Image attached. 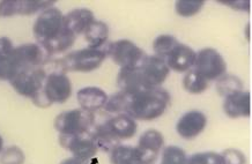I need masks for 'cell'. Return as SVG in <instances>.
I'll return each instance as SVG.
<instances>
[{"label": "cell", "instance_id": "obj_1", "mask_svg": "<svg viewBox=\"0 0 252 164\" xmlns=\"http://www.w3.org/2000/svg\"><path fill=\"white\" fill-rule=\"evenodd\" d=\"M125 95L124 113L128 114L134 120L151 121L158 119L165 112L170 102V95L161 87L149 88L133 95Z\"/></svg>", "mask_w": 252, "mask_h": 164}, {"label": "cell", "instance_id": "obj_2", "mask_svg": "<svg viewBox=\"0 0 252 164\" xmlns=\"http://www.w3.org/2000/svg\"><path fill=\"white\" fill-rule=\"evenodd\" d=\"M105 58H107V54L102 49L96 50L92 48H85L71 52L58 60V71L64 72V73L66 72L89 73L101 67Z\"/></svg>", "mask_w": 252, "mask_h": 164}, {"label": "cell", "instance_id": "obj_3", "mask_svg": "<svg viewBox=\"0 0 252 164\" xmlns=\"http://www.w3.org/2000/svg\"><path fill=\"white\" fill-rule=\"evenodd\" d=\"M32 32L37 44L45 47L65 32L64 14L57 7L44 9L36 19Z\"/></svg>", "mask_w": 252, "mask_h": 164}, {"label": "cell", "instance_id": "obj_4", "mask_svg": "<svg viewBox=\"0 0 252 164\" xmlns=\"http://www.w3.org/2000/svg\"><path fill=\"white\" fill-rule=\"evenodd\" d=\"M55 129L61 136H79L89 133L95 125V114L84 109H73L59 113Z\"/></svg>", "mask_w": 252, "mask_h": 164}, {"label": "cell", "instance_id": "obj_5", "mask_svg": "<svg viewBox=\"0 0 252 164\" xmlns=\"http://www.w3.org/2000/svg\"><path fill=\"white\" fill-rule=\"evenodd\" d=\"M105 54L121 68H133L140 66L147 55L145 51L128 39H118L105 49Z\"/></svg>", "mask_w": 252, "mask_h": 164}, {"label": "cell", "instance_id": "obj_6", "mask_svg": "<svg viewBox=\"0 0 252 164\" xmlns=\"http://www.w3.org/2000/svg\"><path fill=\"white\" fill-rule=\"evenodd\" d=\"M193 67V70L197 71L207 81L218 80L227 72L224 58L213 48H205L199 52H195Z\"/></svg>", "mask_w": 252, "mask_h": 164}, {"label": "cell", "instance_id": "obj_7", "mask_svg": "<svg viewBox=\"0 0 252 164\" xmlns=\"http://www.w3.org/2000/svg\"><path fill=\"white\" fill-rule=\"evenodd\" d=\"M46 75L48 73L43 66L28 68V70L20 71L9 81V83L19 95L23 97L32 98L43 89Z\"/></svg>", "mask_w": 252, "mask_h": 164}, {"label": "cell", "instance_id": "obj_8", "mask_svg": "<svg viewBox=\"0 0 252 164\" xmlns=\"http://www.w3.org/2000/svg\"><path fill=\"white\" fill-rule=\"evenodd\" d=\"M42 90L51 106L55 103L63 104L71 97L72 82L64 72L54 71L46 75Z\"/></svg>", "mask_w": 252, "mask_h": 164}, {"label": "cell", "instance_id": "obj_9", "mask_svg": "<svg viewBox=\"0 0 252 164\" xmlns=\"http://www.w3.org/2000/svg\"><path fill=\"white\" fill-rule=\"evenodd\" d=\"M163 145V134L158 131L148 130L142 133L138 146L135 147L138 164H155Z\"/></svg>", "mask_w": 252, "mask_h": 164}, {"label": "cell", "instance_id": "obj_10", "mask_svg": "<svg viewBox=\"0 0 252 164\" xmlns=\"http://www.w3.org/2000/svg\"><path fill=\"white\" fill-rule=\"evenodd\" d=\"M59 143L73 156L82 160L94 159L96 157V153L98 152L91 132L79 134V136H61Z\"/></svg>", "mask_w": 252, "mask_h": 164}, {"label": "cell", "instance_id": "obj_11", "mask_svg": "<svg viewBox=\"0 0 252 164\" xmlns=\"http://www.w3.org/2000/svg\"><path fill=\"white\" fill-rule=\"evenodd\" d=\"M56 1L48 0H2L0 1V18L14 15H32L39 11L54 7Z\"/></svg>", "mask_w": 252, "mask_h": 164}, {"label": "cell", "instance_id": "obj_12", "mask_svg": "<svg viewBox=\"0 0 252 164\" xmlns=\"http://www.w3.org/2000/svg\"><path fill=\"white\" fill-rule=\"evenodd\" d=\"M139 68L147 88L160 87L170 74L165 61L157 55H146Z\"/></svg>", "mask_w": 252, "mask_h": 164}, {"label": "cell", "instance_id": "obj_13", "mask_svg": "<svg viewBox=\"0 0 252 164\" xmlns=\"http://www.w3.org/2000/svg\"><path fill=\"white\" fill-rule=\"evenodd\" d=\"M46 57H48V54L37 43L22 44L14 49V59L16 67H18V73L20 71L28 70V68L43 66L46 63Z\"/></svg>", "mask_w": 252, "mask_h": 164}, {"label": "cell", "instance_id": "obj_14", "mask_svg": "<svg viewBox=\"0 0 252 164\" xmlns=\"http://www.w3.org/2000/svg\"><path fill=\"white\" fill-rule=\"evenodd\" d=\"M207 117L201 111L192 110L184 113L176 124V131L185 140L195 139L206 129Z\"/></svg>", "mask_w": 252, "mask_h": 164}, {"label": "cell", "instance_id": "obj_15", "mask_svg": "<svg viewBox=\"0 0 252 164\" xmlns=\"http://www.w3.org/2000/svg\"><path fill=\"white\" fill-rule=\"evenodd\" d=\"M169 70H172L177 73H185L192 70L195 61V52L189 45L178 43L174 50L164 59Z\"/></svg>", "mask_w": 252, "mask_h": 164}, {"label": "cell", "instance_id": "obj_16", "mask_svg": "<svg viewBox=\"0 0 252 164\" xmlns=\"http://www.w3.org/2000/svg\"><path fill=\"white\" fill-rule=\"evenodd\" d=\"M223 111L229 118H248L251 116V95L249 91L242 90L225 97Z\"/></svg>", "mask_w": 252, "mask_h": 164}, {"label": "cell", "instance_id": "obj_17", "mask_svg": "<svg viewBox=\"0 0 252 164\" xmlns=\"http://www.w3.org/2000/svg\"><path fill=\"white\" fill-rule=\"evenodd\" d=\"M104 123L112 136L119 141L131 139L137 133V121L126 113L115 114L114 117L105 119Z\"/></svg>", "mask_w": 252, "mask_h": 164}, {"label": "cell", "instance_id": "obj_18", "mask_svg": "<svg viewBox=\"0 0 252 164\" xmlns=\"http://www.w3.org/2000/svg\"><path fill=\"white\" fill-rule=\"evenodd\" d=\"M95 21L94 13L88 8H75L64 15V27L75 37L85 34L87 28Z\"/></svg>", "mask_w": 252, "mask_h": 164}, {"label": "cell", "instance_id": "obj_19", "mask_svg": "<svg viewBox=\"0 0 252 164\" xmlns=\"http://www.w3.org/2000/svg\"><path fill=\"white\" fill-rule=\"evenodd\" d=\"M108 97L109 96L103 89L94 86L81 88L77 93V100L81 109L92 113L103 109Z\"/></svg>", "mask_w": 252, "mask_h": 164}, {"label": "cell", "instance_id": "obj_20", "mask_svg": "<svg viewBox=\"0 0 252 164\" xmlns=\"http://www.w3.org/2000/svg\"><path fill=\"white\" fill-rule=\"evenodd\" d=\"M14 45L8 37H0V81H11L18 73Z\"/></svg>", "mask_w": 252, "mask_h": 164}, {"label": "cell", "instance_id": "obj_21", "mask_svg": "<svg viewBox=\"0 0 252 164\" xmlns=\"http://www.w3.org/2000/svg\"><path fill=\"white\" fill-rule=\"evenodd\" d=\"M117 84L121 89L119 91L127 95H133L141 90L149 89L146 87L139 66L133 68H121L117 77Z\"/></svg>", "mask_w": 252, "mask_h": 164}, {"label": "cell", "instance_id": "obj_22", "mask_svg": "<svg viewBox=\"0 0 252 164\" xmlns=\"http://www.w3.org/2000/svg\"><path fill=\"white\" fill-rule=\"evenodd\" d=\"M109 27L105 22L95 21L89 26L87 30L85 31V38L88 43V48L92 49H101L103 45L107 43L109 38Z\"/></svg>", "mask_w": 252, "mask_h": 164}, {"label": "cell", "instance_id": "obj_23", "mask_svg": "<svg viewBox=\"0 0 252 164\" xmlns=\"http://www.w3.org/2000/svg\"><path fill=\"white\" fill-rule=\"evenodd\" d=\"M215 88H217L218 94L225 98L243 90V83H242L241 79L237 78L236 75L224 74L220 79H218Z\"/></svg>", "mask_w": 252, "mask_h": 164}, {"label": "cell", "instance_id": "obj_24", "mask_svg": "<svg viewBox=\"0 0 252 164\" xmlns=\"http://www.w3.org/2000/svg\"><path fill=\"white\" fill-rule=\"evenodd\" d=\"M111 164H138L135 147L118 145L110 152Z\"/></svg>", "mask_w": 252, "mask_h": 164}, {"label": "cell", "instance_id": "obj_25", "mask_svg": "<svg viewBox=\"0 0 252 164\" xmlns=\"http://www.w3.org/2000/svg\"><path fill=\"white\" fill-rule=\"evenodd\" d=\"M208 87V81L204 77H201L193 68L187 72L183 79V88L188 93L198 95L203 94Z\"/></svg>", "mask_w": 252, "mask_h": 164}, {"label": "cell", "instance_id": "obj_26", "mask_svg": "<svg viewBox=\"0 0 252 164\" xmlns=\"http://www.w3.org/2000/svg\"><path fill=\"white\" fill-rule=\"evenodd\" d=\"M178 43H180L178 39L172 35L158 36L153 42V50L155 52V55L164 60Z\"/></svg>", "mask_w": 252, "mask_h": 164}, {"label": "cell", "instance_id": "obj_27", "mask_svg": "<svg viewBox=\"0 0 252 164\" xmlns=\"http://www.w3.org/2000/svg\"><path fill=\"white\" fill-rule=\"evenodd\" d=\"M204 6L203 0H178L175 2V11L182 18H191L198 14Z\"/></svg>", "mask_w": 252, "mask_h": 164}, {"label": "cell", "instance_id": "obj_28", "mask_svg": "<svg viewBox=\"0 0 252 164\" xmlns=\"http://www.w3.org/2000/svg\"><path fill=\"white\" fill-rule=\"evenodd\" d=\"M161 164H188L187 153L177 146H168L162 153Z\"/></svg>", "mask_w": 252, "mask_h": 164}, {"label": "cell", "instance_id": "obj_29", "mask_svg": "<svg viewBox=\"0 0 252 164\" xmlns=\"http://www.w3.org/2000/svg\"><path fill=\"white\" fill-rule=\"evenodd\" d=\"M188 164H224V161L219 153L201 152L195 153L188 159Z\"/></svg>", "mask_w": 252, "mask_h": 164}, {"label": "cell", "instance_id": "obj_30", "mask_svg": "<svg viewBox=\"0 0 252 164\" xmlns=\"http://www.w3.org/2000/svg\"><path fill=\"white\" fill-rule=\"evenodd\" d=\"M26 155L21 148L18 146H11L0 156V164H25Z\"/></svg>", "mask_w": 252, "mask_h": 164}, {"label": "cell", "instance_id": "obj_31", "mask_svg": "<svg viewBox=\"0 0 252 164\" xmlns=\"http://www.w3.org/2000/svg\"><path fill=\"white\" fill-rule=\"evenodd\" d=\"M125 106H126V95L122 91L119 93H116L112 95L111 97H108L107 103L103 109L107 111L108 113L112 114H119L124 113L125 111Z\"/></svg>", "mask_w": 252, "mask_h": 164}, {"label": "cell", "instance_id": "obj_32", "mask_svg": "<svg viewBox=\"0 0 252 164\" xmlns=\"http://www.w3.org/2000/svg\"><path fill=\"white\" fill-rule=\"evenodd\" d=\"M224 164H247V157L241 150L235 148H228L222 152Z\"/></svg>", "mask_w": 252, "mask_h": 164}, {"label": "cell", "instance_id": "obj_33", "mask_svg": "<svg viewBox=\"0 0 252 164\" xmlns=\"http://www.w3.org/2000/svg\"><path fill=\"white\" fill-rule=\"evenodd\" d=\"M220 4H223V5H227L229 6L230 8L233 9H237V11H245V12H249L250 11V1H219Z\"/></svg>", "mask_w": 252, "mask_h": 164}, {"label": "cell", "instance_id": "obj_34", "mask_svg": "<svg viewBox=\"0 0 252 164\" xmlns=\"http://www.w3.org/2000/svg\"><path fill=\"white\" fill-rule=\"evenodd\" d=\"M98 160L94 157V159L91 160H82V159H78V157H67V159L63 160L61 164H97Z\"/></svg>", "mask_w": 252, "mask_h": 164}, {"label": "cell", "instance_id": "obj_35", "mask_svg": "<svg viewBox=\"0 0 252 164\" xmlns=\"http://www.w3.org/2000/svg\"><path fill=\"white\" fill-rule=\"evenodd\" d=\"M2 149H4V140H2V137L0 136V153L2 152Z\"/></svg>", "mask_w": 252, "mask_h": 164}]
</instances>
